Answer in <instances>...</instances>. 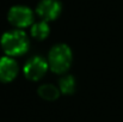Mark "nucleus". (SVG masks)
I'll list each match as a JSON object with an SVG mask.
<instances>
[{"label": "nucleus", "instance_id": "nucleus-8", "mask_svg": "<svg viewBox=\"0 0 123 122\" xmlns=\"http://www.w3.org/2000/svg\"><path fill=\"white\" fill-rule=\"evenodd\" d=\"M38 93L43 99L47 101H54L59 97V89L51 84H44L40 86L38 89Z\"/></svg>", "mask_w": 123, "mask_h": 122}, {"label": "nucleus", "instance_id": "nucleus-1", "mask_svg": "<svg viewBox=\"0 0 123 122\" xmlns=\"http://www.w3.org/2000/svg\"><path fill=\"white\" fill-rule=\"evenodd\" d=\"M1 47L10 56L23 55L29 49V40L26 34L22 30L7 31L1 36Z\"/></svg>", "mask_w": 123, "mask_h": 122}, {"label": "nucleus", "instance_id": "nucleus-4", "mask_svg": "<svg viewBox=\"0 0 123 122\" xmlns=\"http://www.w3.org/2000/svg\"><path fill=\"white\" fill-rule=\"evenodd\" d=\"M48 70V62L41 56L31 58L24 66V74L30 80H40Z\"/></svg>", "mask_w": 123, "mask_h": 122}, {"label": "nucleus", "instance_id": "nucleus-9", "mask_svg": "<svg viewBox=\"0 0 123 122\" xmlns=\"http://www.w3.org/2000/svg\"><path fill=\"white\" fill-rule=\"evenodd\" d=\"M60 91L65 95H71L75 91V80L72 76H65L60 79Z\"/></svg>", "mask_w": 123, "mask_h": 122}, {"label": "nucleus", "instance_id": "nucleus-2", "mask_svg": "<svg viewBox=\"0 0 123 122\" xmlns=\"http://www.w3.org/2000/svg\"><path fill=\"white\" fill-rule=\"evenodd\" d=\"M72 50L68 45L66 44H56L54 45L50 51H49V56H48V61H49V67L53 72L61 74L65 73L71 64H72Z\"/></svg>", "mask_w": 123, "mask_h": 122}, {"label": "nucleus", "instance_id": "nucleus-5", "mask_svg": "<svg viewBox=\"0 0 123 122\" xmlns=\"http://www.w3.org/2000/svg\"><path fill=\"white\" fill-rule=\"evenodd\" d=\"M61 2L59 0H41L36 7L37 14L44 22L56 19L61 13Z\"/></svg>", "mask_w": 123, "mask_h": 122}, {"label": "nucleus", "instance_id": "nucleus-7", "mask_svg": "<svg viewBox=\"0 0 123 122\" xmlns=\"http://www.w3.org/2000/svg\"><path fill=\"white\" fill-rule=\"evenodd\" d=\"M49 32H50L49 25L44 20L38 22V23H35L31 26V35L36 40H44V39H47V36L49 35Z\"/></svg>", "mask_w": 123, "mask_h": 122}, {"label": "nucleus", "instance_id": "nucleus-6", "mask_svg": "<svg viewBox=\"0 0 123 122\" xmlns=\"http://www.w3.org/2000/svg\"><path fill=\"white\" fill-rule=\"evenodd\" d=\"M18 74V65L11 56L0 58V81H12Z\"/></svg>", "mask_w": 123, "mask_h": 122}, {"label": "nucleus", "instance_id": "nucleus-3", "mask_svg": "<svg viewBox=\"0 0 123 122\" xmlns=\"http://www.w3.org/2000/svg\"><path fill=\"white\" fill-rule=\"evenodd\" d=\"M7 17H8V22L17 28H26L31 25L34 22L32 11L29 7L22 6V5L11 7Z\"/></svg>", "mask_w": 123, "mask_h": 122}]
</instances>
